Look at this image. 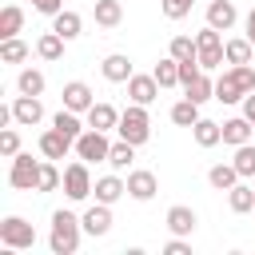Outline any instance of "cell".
<instances>
[{
	"label": "cell",
	"instance_id": "1",
	"mask_svg": "<svg viewBox=\"0 0 255 255\" xmlns=\"http://www.w3.org/2000/svg\"><path fill=\"white\" fill-rule=\"evenodd\" d=\"M80 235H84V219L68 207L52 211V231H48V247L52 255H76L80 251Z\"/></svg>",
	"mask_w": 255,
	"mask_h": 255
},
{
	"label": "cell",
	"instance_id": "2",
	"mask_svg": "<svg viewBox=\"0 0 255 255\" xmlns=\"http://www.w3.org/2000/svg\"><path fill=\"white\" fill-rule=\"evenodd\" d=\"M247 92H255V68L251 64H231L215 80V100L219 104H243Z\"/></svg>",
	"mask_w": 255,
	"mask_h": 255
},
{
	"label": "cell",
	"instance_id": "3",
	"mask_svg": "<svg viewBox=\"0 0 255 255\" xmlns=\"http://www.w3.org/2000/svg\"><path fill=\"white\" fill-rule=\"evenodd\" d=\"M120 139H128V143H135V147H143L147 139H151V116H147V108L143 104H128L124 112H120Z\"/></svg>",
	"mask_w": 255,
	"mask_h": 255
},
{
	"label": "cell",
	"instance_id": "4",
	"mask_svg": "<svg viewBox=\"0 0 255 255\" xmlns=\"http://www.w3.org/2000/svg\"><path fill=\"white\" fill-rule=\"evenodd\" d=\"M0 247L32 251V247H36V227H32L24 215H8V219H0Z\"/></svg>",
	"mask_w": 255,
	"mask_h": 255
},
{
	"label": "cell",
	"instance_id": "5",
	"mask_svg": "<svg viewBox=\"0 0 255 255\" xmlns=\"http://www.w3.org/2000/svg\"><path fill=\"white\" fill-rule=\"evenodd\" d=\"M223 36H219V28H203V32H195V48H199V68L203 72H215L219 64H227V56H223Z\"/></svg>",
	"mask_w": 255,
	"mask_h": 255
},
{
	"label": "cell",
	"instance_id": "6",
	"mask_svg": "<svg viewBox=\"0 0 255 255\" xmlns=\"http://www.w3.org/2000/svg\"><path fill=\"white\" fill-rule=\"evenodd\" d=\"M108 151H112V139L100 128H84V135L76 139V159L84 163H108Z\"/></svg>",
	"mask_w": 255,
	"mask_h": 255
},
{
	"label": "cell",
	"instance_id": "7",
	"mask_svg": "<svg viewBox=\"0 0 255 255\" xmlns=\"http://www.w3.org/2000/svg\"><path fill=\"white\" fill-rule=\"evenodd\" d=\"M40 163H44V159H32V151H20V155H12L8 183H12L16 191H36V183H40Z\"/></svg>",
	"mask_w": 255,
	"mask_h": 255
},
{
	"label": "cell",
	"instance_id": "8",
	"mask_svg": "<svg viewBox=\"0 0 255 255\" xmlns=\"http://www.w3.org/2000/svg\"><path fill=\"white\" fill-rule=\"evenodd\" d=\"M92 171H88V163L84 159H76V163H68L64 167V195L72 199V203H84L88 195H92Z\"/></svg>",
	"mask_w": 255,
	"mask_h": 255
},
{
	"label": "cell",
	"instance_id": "9",
	"mask_svg": "<svg viewBox=\"0 0 255 255\" xmlns=\"http://www.w3.org/2000/svg\"><path fill=\"white\" fill-rule=\"evenodd\" d=\"M68 151H76V139L72 135H64L60 128L40 131V155L44 159H68Z\"/></svg>",
	"mask_w": 255,
	"mask_h": 255
},
{
	"label": "cell",
	"instance_id": "10",
	"mask_svg": "<svg viewBox=\"0 0 255 255\" xmlns=\"http://www.w3.org/2000/svg\"><path fill=\"white\" fill-rule=\"evenodd\" d=\"M155 96H159V80L151 76V72H135L131 80H128V100L131 104H155Z\"/></svg>",
	"mask_w": 255,
	"mask_h": 255
},
{
	"label": "cell",
	"instance_id": "11",
	"mask_svg": "<svg viewBox=\"0 0 255 255\" xmlns=\"http://www.w3.org/2000/svg\"><path fill=\"white\" fill-rule=\"evenodd\" d=\"M12 120L20 124V128H36L40 120H44V104H40V96H16L12 100Z\"/></svg>",
	"mask_w": 255,
	"mask_h": 255
},
{
	"label": "cell",
	"instance_id": "12",
	"mask_svg": "<svg viewBox=\"0 0 255 255\" xmlns=\"http://www.w3.org/2000/svg\"><path fill=\"white\" fill-rule=\"evenodd\" d=\"M155 191H159V179H155V171H147V167H135V171H128V195H131V199L147 203V199H155Z\"/></svg>",
	"mask_w": 255,
	"mask_h": 255
},
{
	"label": "cell",
	"instance_id": "13",
	"mask_svg": "<svg viewBox=\"0 0 255 255\" xmlns=\"http://www.w3.org/2000/svg\"><path fill=\"white\" fill-rule=\"evenodd\" d=\"M80 219H84V235L100 239V235H108V231H112V203H100V199H96Z\"/></svg>",
	"mask_w": 255,
	"mask_h": 255
},
{
	"label": "cell",
	"instance_id": "14",
	"mask_svg": "<svg viewBox=\"0 0 255 255\" xmlns=\"http://www.w3.org/2000/svg\"><path fill=\"white\" fill-rule=\"evenodd\" d=\"M163 223H167V231H171V235H183V239H187V235L195 231L199 215H195V207H187V203H175V207H167V219H163Z\"/></svg>",
	"mask_w": 255,
	"mask_h": 255
},
{
	"label": "cell",
	"instance_id": "15",
	"mask_svg": "<svg viewBox=\"0 0 255 255\" xmlns=\"http://www.w3.org/2000/svg\"><path fill=\"white\" fill-rule=\"evenodd\" d=\"M100 72H104V80H112V84H128V80L135 76V68H131V60H128L124 52H112V56H104V64H100Z\"/></svg>",
	"mask_w": 255,
	"mask_h": 255
},
{
	"label": "cell",
	"instance_id": "16",
	"mask_svg": "<svg viewBox=\"0 0 255 255\" xmlns=\"http://www.w3.org/2000/svg\"><path fill=\"white\" fill-rule=\"evenodd\" d=\"M92 104H96V96H92V88H88L84 80H68V84H64V108H72V112L84 116Z\"/></svg>",
	"mask_w": 255,
	"mask_h": 255
},
{
	"label": "cell",
	"instance_id": "17",
	"mask_svg": "<svg viewBox=\"0 0 255 255\" xmlns=\"http://www.w3.org/2000/svg\"><path fill=\"white\" fill-rule=\"evenodd\" d=\"M235 20H239V12H235V4H231V0H207V24H211V28L231 32V28H235Z\"/></svg>",
	"mask_w": 255,
	"mask_h": 255
},
{
	"label": "cell",
	"instance_id": "18",
	"mask_svg": "<svg viewBox=\"0 0 255 255\" xmlns=\"http://www.w3.org/2000/svg\"><path fill=\"white\" fill-rule=\"evenodd\" d=\"M84 120H88V128H100V131H116L120 128V112L112 108V104H92L88 112H84Z\"/></svg>",
	"mask_w": 255,
	"mask_h": 255
},
{
	"label": "cell",
	"instance_id": "19",
	"mask_svg": "<svg viewBox=\"0 0 255 255\" xmlns=\"http://www.w3.org/2000/svg\"><path fill=\"white\" fill-rule=\"evenodd\" d=\"M92 195H96L100 203H116V199H124V195H128V179H120L116 171H112V175H100V179H96V187H92Z\"/></svg>",
	"mask_w": 255,
	"mask_h": 255
},
{
	"label": "cell",
	"instance_id": "20",
	"mask_svg": "<svg viewBox=\"0 0 255 255\" xmlns=\"http://www.w3.org/2000/svg\"><path fill=\"white\" fill-rule=\"evenodd\" d=\"M64 36L56 32V28H48V32H40V40H36V56L40 60H48V64H56V60H64Z\"/></svg>",
	"mask_w": 255,
	"mask_h": 255
},
{
	"label": "cell",
	"instance_id": "21",
	"mask_svg": "<svg viewBox=\"0 0 255 255\" xmlns=\"http://www.w3.org/2000/svg\"><path fill=\"white\" fill-rule=\"evenodd\" d=\"M251 131H255V124H251L247 116H231V120H223V143H231V147L251 143Z\"/></svg>",
	"mask_w": 255,
	"mask_h": 255
},
{
	"label": "cell",
	"instance_id": "22",
	"mask_svg": "<svg viewBox=\"0 0 255 255\" xmlns=\"http://www.w3.org/2000/svg\"><path fill=\"white\" fill-rule=\"evenodd\" d=\"M191 139L199 143V147H215V143H223V124H215V120H195L191 124Z\"/></svg>",
	"mask_w": 255,
	"mask_h": 255
},
{
	"label": "cell",
	"instance_id": "23",
	"mask_svg": "<svg viewBox=\"0 0 255 255\" xmlns=\"http://www.w3.org/2000/svg\"><path fill=\"white\" fill-rule=\"evenodd\" d=\"M52 28H56L64 40H76V36L84 32V16H80V12H72V8H60V12L52 16Z\"/></svg>",
	"mask_w": 255,
	"mask_h": 255
},
{
	"label": "cell",
	"instance_id": "24",
	"mask_svg": "<svg viewBox=\"0 0 255 255\" xmlns=\"http://www.w3.org/2000/svg\"><path fill=\"white\" fill-rule=\"evenodd\" d=\"M227 203H231V211L235 215H247V211H255V183H235L231 191H227Z\"/></svg>",
	"mask_w": 255,
	"mask_h": 255
},
{
	"label": "cell",
	"instance_id": "25",
	"mask_svg": "<svg viewBox=\"0 0 255 255\" xmlns=\"http://www.w3.org/2000/svg\"><path fill=\"white\" fill-rule=\"evenodd\" d=\"M92 16H96L100 28H120V24H124V4H120V0H96Z\"/></svg>",
	"mask_w": 255,
	"mask_h": 255
},
{
	"label": "cell",
	"instance_id": "26",
	"mask_svg": "<svg viewBox=\"0 0 255 255\" xmlns=\"http://www.w3.org/2000/svg\"><path fill=\"white\" fill-rule=\"evenodd\" d=\"M20 28H24V8L20 4H4L0 8V40L20 36Z\"/></svg>",
	"mask_w": 255,
	"mask_h": 255
},
{
	"label": "cell",
	"instance_id": "27",
	"mask_svg": "<svg viewBox=\"0 0 255 255\" xmlns=\"http://www.w3.org/2000/svg\"><path fill=\"white\" fill-rule=\"evenodd\" d=\"M52 128H60L64 135L80 139V135H84V128H88V120H80V112H72V108H60V112L52 116Z\"/></svg>",
	"mask_w": 255,
	"mask_h": 255
},
{
	"label": "cell",
	"instance_id": "28",
	"mask_svg": "<svg viewBox=\"0 0 255 255\" xmlns=\"http://www.w3.org/2000/svg\"><path fill=\"white\" fill-rule=\"evenodd\" d=\"M239 179H243V175L235 171V163H215V167L207 171V183H211L215 191H231Z\"/></svg>",
	"mask_w": 255,
	"mask_h": 255
},
{
	"label": "cell",
	"instance_id": "29",
	"mask_svg": "<svg viewBox=\"0 0 255 255\" xmlns=\"http://www.w3.org/2000/svg\"><path fill=\"white\" fill-rule=\"evenodd\" d=\"M183 92H187V100H195V104H207V100H215V80H211L207 72H199L191 84H183Z\"/></svg>",
	"mask_w": 255,
	"mask_h": 255
},
{
	"label": "cell",
	"instance_id": "30",
	"mask_svg": "<svg viewBox=\"0 0 255 255\" xmlns=\"http://www.w3.org/2000/svg\"><path fill=\"white\" fill-rule=\"evenodd\" d=\"M199 108H203V104H195V100H187V96L175 100V104H171V124H175V128H191V124L199 120Z\"/></svg>",
	"mask_w": 255,
	"mask_h": 255
},
{
	"label": "cell",
	"instance_id": "31",
	"mask_svg": "<svg viewBox=\"0 0 255 255\" xmlns=\"http://www.w3.org/2000/svg\"><path fill=\"white\" fill-rule=\"evenodd\" d=\"M131 159H135V143L116 139V143H112V151H108V167H112V171H128V167H131Z\"/></svg>",
	"mask_w": 255,
	"mask_h": 255
},
{
	"label": "cell",
	"instance_id": "32",
	"mask_svg": "<svg viewBox=\"0 0 255 255\" xmlns=\"http://www.w3.org/2000/svg\"><path fill=\"white\" fill-rule=\"evenodd\" d=\"M32 56V48L20 40V36H12V40H0V64H24Z\"/></svg>",
	"mask_w": 255,
	"mask_h": 255
},
{
	"label": "cell",
	"instance_id": "33",
	"mask_svg": "<svg viewBox=\"0 0 255 255\" xmlns=\"http://www.w3.org/2000/svg\"><path fill=\"white\" fill-rule=\"evenodd\" d=\"M16 92H24V96H44V72H40V68H20Z\"/></svg>",
	"mask_w": 255,
	"mask_h": 255
},
{
	"label": "cell",
	"instance_id": "34",
	"mask_svg": "<svg viewBox=\"0 0 255 255\" xmlns=\"http://www.w3.org/2000/svg\"><path fill=\"white\" fill-rule=\"evenodd\" d=\"M56 187H64V171L56 167V159H44V163H40V183H36V191L48 195V191H56Z\"/></svg>",
	"mask_w": 255,
	"mask_h": 255
},
{
	"label": "cell",
	"instance_id": "35",
	"mask_svg": "<svg viewBox=\"0 0 255 255\" xmlns=\"http://www.w3.org/2000/svg\"><path fill=\"white\" fill-rule=\"evenodd\" d=\"M251 40L247 36H235V40H227L223 44V56H227V64H251Z\"/></svg>",
	"mask_w": 255,
	"mask_h": 255
},
{
	"label": "cell",
	"instance_id": "36",
	"mask_svg": "<svg viewBox=\"0 0 255 255\" xmlns=\"http://www.w3.org/2000/svg\"><path fill=\"white\" fill-rule=\"evenodd\" d=\"M151 76L159 80V88H179V60H175V56L159 60V64L151 68Z\"/></svg>",
	"mask_w": 255,
	"mask_h": 255
},
{
	"label": "cell",
	"instance_id": "37",
	"mask_svg": "<svg viewBox=\"0 0 255 255\" xmlns=\"http://www.w3.org/2000/svg\"><path fill=\"white\" fill-rule=\"evenodd\" d=\"M231 163H235V171H239L243 179H255V143H239Z\"/></svg>",
	"mask_w": 255,
	"mask_h": 255
},
{
	"label": "cell",
	"instance_id": "38",
	"mask_svg": "<svg viewBox=\"0 0 255 255\" xmlns=\"http://www.w3.org/2000/svg\"><path fill=\"white\" fill-rule=\"evenodd\" d=\"M167 56H175V60H199L195 36H171V44H167Z\"/></svg>",
	"mask_w": 255,
	"mask_h": 255
},
{
	"label": "cell",
	"instance_id": "39",
	"mask_svg": "<svg viewBox=\"0 0 255 255\" xmlns=\"http://www.w3.org/2000/svg\"><path fill=\"white\" fill-rule=\"evenodd\" d=\"M191 4L195 0H159V12L167 20H183V16H191Z\"/></svg>",
	"mask_w": 255,
	"mask_h": 255
},
{
	"label": "cell",
	"instance_id": "40",
	"mask_svg": "<svg viewBox=\"0 0 255 255\" xmlns=\"http://www.w3.org/2000/svg\"><path fill=\"white\" fill-rule=\"evenodd\" d=\"M0 155H4V159L20 155V135H16V128H4V131H0Z\"/></svg>",
	"mask_w": 255,
	"mask_h": 255
},
{
	"label": "cell",
	"instance_id": "41",
	"mask_svg": "<svg viewBox=\"0 0 255 255\" xmlns=\"http://www.w3.org/2000/svg\"><path fill=\"white\" fill-rule=\"evenodd\" d=\"M163 255H191V243H187L183 235H171V239L163 243Z\"/></svg>",
	"mask_w": 255,
	"mask_h": 255
},
{
	"label": "cell",
	"instance_id": "42",
	"mask_svg": "<svg viewBox=\"0 0 255 255\" xmlns=\"http://www.w3.org/2000/svg\"><path fill=\"white\" fill-rule=\"evenodd\" d=\"M32 8H36V12H44V16H56V12L64 8V0H32Z\"/></svg>",
	"mask_w": 255,
	"mask_h": 255
},
{
	"label": "cell",
	"instance_id": "43",
	"mask_svg": "<svg viewBox=\"0 0 255 255\" xmlns=\"http://www.w3.org/2000/svg\"><path fill=\"white\" fill-rule=\"evenodd\" d=\"M243 116L255 124V92H247V96H243Z\"/></svg>",
	"mask_w": 255,
	"mask_h": 255
},
{
	"label": "cell",
	"instance_id": "44",
	"mask_svg": "<svg viewBox=\"0 0 255 255\" xmlns=\"http://www.w3.org/2000/svg\"><path fill=\"white\" fill-rule=\"evenodd\" d=\"M243 36L255 44V8H251V12H247V20H243Z\"/></svg>",
	"mask_w": 255,
	"mask_h": 255
}]
</instances>
